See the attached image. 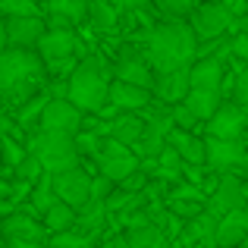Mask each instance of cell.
<instances>
[{"mask_svg": "<svg viewBox=\"0 0 248 248\" xmlns=\"http://www.w3.org/2000/svg\"><path fill=\"white\" fill-rule=\"evenodd\" d=\"M110 195H113V182L107 176H97L94 186H91V201H107Z\"/></svg>", "mask_w": 248, "mask_h": 248, "instance_id": "obj_36", "label": "cell"}, {"mask_svg": "<svg viewBox=\"0 0 248 248\" xmlns=\"http://www.w3.org/2000/svg\"><path fill=\"white\" fill-rule=\"evenodd\" d=\"M50 29H66L88 16V0H47Z\"/></svg>", "mask_w": 248, "mask_h": 248, "instance_id": "obj_17", "label": "cell"}, {"mask_svg": "<svg viewBox=\"0 0 248 248\" xmlns=\"http://www.w3.org/2000/svg\"><path fill=\"white\" fill-rule=\"evenodd\" d=\"M10 50V38H6V22H0V57Z\"/></svg>", "mask_w": 248, "mask_h": 248, "instance_id": "obj_39", "label": "cell"}, {"mask_svg": "<svg viewBox=\"0 0 248 248\" xmlns=\"http://www.w3.org/2000/svg\"><path fill=\"white\" fill-rule=\"evenodd\" d=\"M0 167H3V154H0Z\"/></svg>", "mask_w": 248, "mask_h": 248, "instance_id": "obj_42", "label": "cell"}, {"mask_svg": "<svg viewBox=\"0 0 248 248\" xmlns=\"http://www.w3.org/2000/svg\"><path fill=\"white\" fill-rule=\"evenodd\" d=\"M0 101H3V94H0Z\"/></svg>", "mask_w": 248, "mask_h": 248, "instance_id": "obj_44", "label": "cell"}, {"mask_svg": "<svg viewBox=\"0 0 248 248\" xmlns=\"http://www.w3.org/2000/svg\"><path fill=\"white\" fill-rule=\"evenodd\" d=\"M236 104L248 110V69L239 76V82H236Z\"/></svg>", "mask_w": 248, "mask_h": 248, "instance_id": "obj_37", "label": "cell"}, {"mask_svg": "<svg viewBox=\"0 0 248 248\" xmlns=\"http://www.w3.org/2000/svg\"><path fill=\"white\" fill-rule=\"evenodd\" d=\"M145 129L148 126L139 120V116L126 113V116H116V120L110 123V139L120 141V145H126V148H132V145H139V141L145 139Z\"/></svg>", "mask_w": 248, "mask_h": 248, "instance_id": "obj_21", "label": "cell"}, {"mask_svg": "<svg viewBox=\"0 0 248 248\" xmlns=\"http://www.w3.org/2000/svg\"><path fill=\"white\" fill-rule=\"evenodd\" d=\"M232 54L239 60H248V35H236L232 38Z\"/></svg>", "mask_w": 248, "mask_h": 248, "instance_id": "obj_38", "label": "cell"}, {"mask_svg": "<svg viewBox=\"0 0 248 248\" xmlns=\"http://www.w3.org/2000/svg\"><path fill=\"white\" fill-rule=\"evenodd\" d=\"M97 167H101V176H107L110 182H126L129 176L139 173V154H132L126 145L107 139L101 148V157H97Z\"/></svg>", "mask_w": 248, "mask_h": 248, "instance_id": "obj_6", "label": "cell"}, {"mask_svg": "<svg viewBox=\"0 0 248 248\" xmlns=\"http://www.w3.org/2000/svg\"><path fill=\"white\" fill-rule=\"evenodd\" d=\"M148 101H151V91L145 88H135V85H126L120 79H113V85H110V104L120 110H141Z\"/></svg>", "mask_w": 248, "mask_h": 248, "instance_id": "obj_20", "label": "cell"}, {"mask_svg": "<svg viewBox=\"0 0 248 248\" xmlns=\"http://www.w3.org/2000/svg\"><path fill=\"white\" fill-rule=\"evenodd\" d=\"M170 120H173V126H179L182 132H186V129H195V126H198V120L192 116V110H188L186 104H176L173 113H170Z\"/></svg>", "mask_w": 248, "mask_h": 248, "instance_id": "obj_35", "label": "cell"}, {"mask_svg": "<svg viewBox=\"0 0 248 248\" xmlns=\"http://www.w3.org/2000/svg\"><path fill=\"white\" fill-rule=\"evenodd\" d=\"M41 66L44 60L31 50H16L10 47L3 57H0V94H29L35 88V82L41 79Z\"/></svg>", "mask_w": 248, "mask_h": 248, "instance_id": "obj_3", "label": "cell"}, {"mask_svg": "<svg viewBox=\"0 0 248 248\" xmlns=\"http://www.w3.org/2000/svg\"><path fill=\"white\" fill-rule=\"evenodd\" d=\"M31 204H35V211L41 214V217H44V214H47L54 204H60V201H57V195H54V176H50V173H44L41 179H38L35 192H31Z\"/></svg>", "mask_w": 248, "mask_h": 248, "instance_id": "obj_27", "label": "cell"}, {"mask_svg": "<svg viewBox=\"0 0 248 248\" xmlns=\"http://www.w3.org/2000/svg\"><path fill=\"white\" fill-rule=\"evenodd\" d=\"M207 145V164L214 170H236V167H248V151L242 141H220V139H204Z\"/></svg>", "mask_w": 248, "mask_h": 248, "instance_id": "obj_11", "label": "cell"}, {"mask_svg": "<svg viewBox=\"0 0 248 248\" xmlns=\"http://www.w3.org/2000/svg\"><path fill=\"white\" fill-rule=\"evenodd\" d=\"M120 248H167L164 230L157 223L141 226V230H129V236L120 242Z\"/></svg>", "mask_w": 248, "mask_h": 248, "instance_id": "obj_24", "label": "cell"}, {"mask_svg": "<svg viewBox=\"0 0 248 248\" xmlns=\"http://www.w3.org/2000/svg\"><path fill=\"white\" fill-rule=\"evenodd\" d=\"M116 79L126 85H135V88H145V91H154V85H157V79L151 76V69L141 60H123L116 66Z\"/></svg>", "mask_w": 248, "mask_h": 248, "instance_id": "obj_23", "label": "cell"}, {"mask_svg": "<svg viewBox=\"0 0 248 248\" xmlns=\"http://www.w3.org/2000/svg\"><path fill=\"white\" fill-rule=\"evenodd\" d=\"M245 239H248V207L232 211V214H226V217L220 220L214 245L217 248H239Z\"/></svg>", "mask_w": 248, "mask_h": 248, "instance_id": "obj_14", "label": "cell"}, {"mask_svg": "<svg viewBox=\"0 0 248 248\" xmlns=\"http://www.w3.org/2000/svg\"><path fill=\"white\" fill-rule=\"evenodd\" d=\"M41 129L44 132H60V135H79L82 129V110H76L66 97H50L41 113Z\"/></svg>", "mask_w": 248, "mask_h": 248, "instance_id": "obj_8", "label": "cell"}, {"mask_svg": "<svg viewBox=\"0 0 248 248\" xmlns=\"http://www.w3.org/2000/svg\"><path fill=\"white\" fill-rule=\"evenodd\" d=\"M207 132H211V139H220V141H239L242 132H248V110L230 101L220 104L214 120L207 123Z\"/></svg>", "mask_w": 248, "mask_h": 248, "instance_id": "obj_9", "label": "cell"}, {"mask_svg": "<svg viewBox=\"0 0 248 248\" xmlns=\"http://www.w3.org/2000/svg\"><path fill=\"white\" fill-rule=\"evenodd\" d=\"M157 97H164L167 104H186L188 91H192V82H188V69H179V73H170V76H157V85H154Z\"/></svg>", "mask_w": 248, "mask_h": 248, "instance_id": "obj_18", "label": "cell"}, {"mask_svg": "<svg viewBox=\"0 0 248 248\" xmlns=\"http://www.w3.org/2000/svg\"><path fill=\"white\" fill-rule=\"evenodd\" d=\"M0 154H3V164H10L16 170H19V164H22L25 157H29V151H25L19 141H13L10 135H0Z\"/></svg>", "mask_w": 248, "mask_h": 248, "instance_id": "obj_30", "label": "cell"}, {"mask_svg": "<svg viewBox=\"0 0 248 248\" xmlns=\"http://www.w3.org/2000/svg\"><path fill=\"white\" fill-rule=\"evenodd\" d=\"M214 3H220V0H214Z\"/></svg>", "mask_w": 248, "mask_h": 248, "instance_id": "obj_43", "label": "cell"}, {"mask_svg": "<svg viewBox=\"0 0 248 248\" xmlns=\"http://www.w3.org/2000/svg\"><path fill=\"white\" fill-rule=\"evenodd\" d=\"M88 16L94 19V25L101 31H110L116 25V13L110 10V3L107 0H88Z\"/></svg>", "mask_w": 248, "mask_h": 248, "instance_id": "obj_28", "label": "cell"}, {"mask_svg": "<svg viewBox=\"0 0 248 248\" xmlns=\"http://www.w3.org/2000/svg\"><path fill=\"white\" fill-rule=\"evenodd\" d=\"M91 245H94V239L82 236V232H60V236L47 239V248H91Z\"/></svg>", "mask_w": 248, "mask_h": 248, "instance_id": "obj_31", "label": "cell"}, {"mask_svg": "<svg viewBox=\"0 0 248 248\" xmlns=\"http://www.w3.org/2000/svg\"><path fill=\"white\" fill-rule=\"evenodd\" d=\"M188 82H192V88H201V91H220L223 88V63H220L217 57L192 63Z\"/></svg>", "mask_w": 248, "mask_h": 248, "instance_id": "obj_16", "label": "cell"}, {"mask_svg": "<svg viewBox=\"0 0 248 248\" xmlns=\"http://www.w3.org/2000/svg\"><path fill=\"white\" fill-rule=\"evenodd\" d=\"M217 226H220V220L214 217L211 211H204L201 217H195V220L186 223V236L192 239V242H211L214 245V239H217Z\"/></svg>", "mask_w": 248, "mask_h": 248, "instance_id": "obj_26", "label": "cell"}, {"mask_svg": "<svg viewBox=\"0 0 248 248\" xmlns=\"http://www.w3.org/2000/svg\"><path fill=\"white\" fill-rule=\"evenodd\" d=\"M91 186H94V179H91L88 173H82V170H69V173L54 176V195H57V201L69 204L76 214H82L85 207L91 204Z\"/></svg>", "mask_w": 248, "mask_h": 248, "instance_id": "obj_7", "label": "cell"}, {"mask_svg": "<svg viewBox=\"0 0 248 248\" xmlns=\"http://www.w3.org/2000/svg\"><path fill=\"white\" fill-rule=\"evenodd\" d=\"M242 207H245V182L236 173H226L211 195V214L214 217H226V214L242 211Z\"/></svg>", "mask_w": 248, "mask_h": 248, "instance_id": "obj_10", "label": "cell"}, {"mask_svg": "<svg viewBox=\"0 0 248 248\" xmlns=\"http://www.w3.org/2000/svg\"><path fill=\"white\" fill-rule=\"evenodd\" d=\"M6 248H44L41 242H6Z\"/></svg>", "mask_w": 248, "mask_h": 248, "instance_id": "obj_40", "label": "cell"}, {"mask_svg": "<svg viewBox=\"0 0 248 248\" xmlns=\"http://www.w3.org/2000/svg\"><path fill=\"white\" fill-rule=\"evenodd\" d=\"M170 145L176 148V154L182 157V164H188V167L207 164V145H204V139H198V135L173 132V135H170Z\"/></svg>", "mask_w": 248, "mask_h": 248, "instance_id": "obj_19", "label": "cell"}, {"mask_svg": "<svg viewBox=\"0 0 248 248\" xmlns=\"http://www.w3.org/2000/svg\"><path fill=\"white\" fill-rule=\"evenodd\" d=\"M186 107L192 110V116L198 123H211L214 120V113L220 110V91H201V88H192L188 91V97H186Z\"/></svg>", "mask_w": 248, "mask_h": 248, "instance_id": "obj_22", "label": "cell"}, {"mask_svg": "<svg viewBox=\"0 0 248 248\" xmlns=\"http://www.w3.org/2000/svg\"><path fill=\"white\" fill-rule=\"evenodd\" d=\"M245 151H248V145H245Z\"/></svg>", "mask_w": 248, "mask_h": 248, "instance_id": "obj_45", "label": "cell"}, {"mask_svg": "<svg viewBox=\"0 0 248 248\" xmlns=\"http://www.w3.org/2000/svg\"><path fill=\"white\" fill-rule=\"evenodd\" d=\"M73 223H76V211L69 204H54L47 214H44V230L47 236H60V232H73Z\"/></svg>", "mask_w": 248, "mask_h": 248, "instance_id": "obj_25", "label": "cell"}, {"mask_svg": "<svg viewBox=\"0 0 248 248\" xmlns=\"http://www.w3.org/2000/svg\"><path fill=\"white\" fill-rule=\"evenodd\" d=\"M16 176L22 182H38L44 176V167H41V160L35 157V154H29V157L22 160V164H19V170H16Z\"/></svg>", "mask_w": 248, "mask_h": 248, "instance_id": "obj_32", "label": "cell"}, {"mask_svg": "<svg viewBox=\"0 0 248 248\" xmlns=\"http://www.w3.org/2000/svg\"><path fill=\"white\" fill-rule=\"evenodd\" d=\"M245 204H248V182H245Z\"/></svg>", "mask_w": 248, "mask_h": 248, "instance_id": "obj_41", "label": "cell"}, {"mask_svg": "<svg viewBox=\"0 0 248 248\" xmlns=\"http://www.w3.org/2000/svg\"><path fill=\"white\" fill-rule=\"evenodd\" d=\"M29 154H35L41 160L44 173L50 176H60V173H69V170H79V148H76V139L73 135H60V132H38L31 135V148Z\"/></svg>", "mask_w": 248, "mask_h": 248, "instance_id": "obj_4", "label": "cell"}, {"mask_svg": "<svg viewBox=\"0 0 248 248\" xmlns=\"http://www.w3.org/2000/svg\"><path fill=\"white\" fill-rule=\"evenodd\" d=\"M198 57V38H195L192 25L182 22H167L157 25L148 41V60L157 76H170L179 69H192L188 63Z\"/></svg>", "mask_w": 248, "mask_h": 248, "instance_id": "obj_1", "label": "cell"}, {"mask_svg": "<svg viewBox=\"0 0 248 248\" xmlns=\"http://www.w3.org/2000/svg\"><path fill=\"white\" fill-rule=\"evenodd\" d=\"M110 85H113L110 66L101 60V57H88V60H82L79 66L69 73L66 101L73 104L76 110L97 113L101 107H107V104H110Z\"/></svg>", "mask_w": 248, "mask_h": 248, "instance_id": "obj_2", "label": "cell"}, {"mask_svg": "<svg viewBox=\"0 0 248 248\" xmlns=\"http://www.w3.org/2000/svg\"><path fill=\"white\" fill-rule=\"evenodd\" d=\"M0 230H3L6 242H41L47 236V230L41 223H35L31 217H25V214H10L0 223Z\"/></svg>", "mask_w": 248, "mask_h": 248, "instance_id": "obj_15", "label": "cell"}, {"mask_svg": "<svg viewBox=\"0 0 248 248\" xmlns=\"http://www.w3.org/2000/svg\"><path fill=\"white\" fill-rule=\"evenodd\" d=\"M0 16L6 19H25V16H35V3L31 0H0Z\"/></svg>", "mask_w": 248, "mask_h": 248, "instance_id": "obj_29", "label": "cell"}, {"mask_svg": "<svg viewBox=\"0 0 248 248\" xmlns=\"http://www.w3.org/2000/svg\"><path fill=\"white\" fill-rule=\"evenodd\" d=\"M47 35L44 22L38 16H25V19H6V38H10V47L16 50H31L41 44V38Z\"/></svg>", "mask_w": 248, "mask_h": 248, "instance_id": "obj_12", "label": "cell"}, {"mask_svg": "<svg viewBox=\"0 0 248 248\" xmlns=\"http://www.w3.org/2000/svg\"><path fill=\"white\" fill-rule=\"evenodd\" d=\"M76 148H79V154H85V157H101V148L104 141L97 139V135H88V132H79L76 135Z\"/></svg>", "mask_w": 248, "mask_h": 248, "instance_id": "obj_33", "label": "cell"}, {"mask_svg": "<svg viewBox=\"0 0 248 248\" xmlns=\"http://www.w3.org/2000/svg\"><path fill=\"white\" fill-rule=\"evenodd\" d=\"M232 25H236V16H232L230 3H214L211 0V3L195 6V13H192V31H195V38H201V44L217 41Z\"/></svg>", "mask_w": 248, "mask_h": 248, "instance_id": "obj_5", "label": "cell"}, {"mask_svg": "<svg viewBox=\"0 0 248 248\" xmlns=\"http://www.w3.org/2000/svg\"><path fill=\"white\" fill-rule=\"evenodd\" d=\"M170 214L173 217H186V220H195V217H201L204 214V207L198 204V201H170Z\"/></svg>", "mask_w": 248, "mask_h": 248, "instance_id": "obj_34", "label": "cell"}, {"mask_svg": "<svg viewBox=\"0 0 248 248\" xmlns=\"http://www.w3.org/2000/svg\"><path fill=\"white\" fill-rule=\"evenodd\" d=\"M76 47H79V41H76L73 29H47V35L38 44V57L44 63H60V60H69Z\"/></svg>", "mask_w": 248, "mask_h": 248, "instance_id": "obj_13", "label": "cell"}]
</instances>
